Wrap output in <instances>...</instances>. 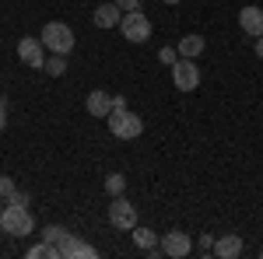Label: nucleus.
<instances>
[{"instance_id": "nucleus-30", "label": "nucleus", "mask_w": 263, "mask_h": 259, "mask_svg": "<svg viewBox=\"0 0 263 259\" xmlns=\"http://www.w3.org/2000/svg\"><path fill=\"white\" fill-rule=\"evenodd\" d=\"M260 256H263V252H260Z\"/></svg>"}, {"instance_id": "nucleus-5", "label": "nucleus", "mask_w": 263, "mask_h": 259, "mask_svg": "<svg viewBox=\"0 0 263 259\" xmlns=\"http://www.w3.org/2000/svg\"><path fill=\"white\" fill-rule=\"evenodd\" d=\"M109 224L120 228V231H134L137 228V207L126 196H112V203H109Z\"/></svg>"}, {"instance_id": "nucleus-29", "label": "nucleus", "mask_w": 263, "mask_h": 259, "mask_svg": "<svg viewBox=\"0 0 263 259\" xmlns=\"http://www.w3.org/2000/svg\"><path fill=\"white\" fill-rule=\"evenodd\" d=\"M0 217H4V207H0Z\"/></svg>"}, {"instance_id": "nucleus-25", "label": "nucleus", "mask_w": 263, "mask_h": 259, "mask_svg": "<svg viewBox=\"0 0 263 259\" xmlns=\"http://www.w3.org/2000/svg\"><path fill=\"white\" fill-rule=\"evenodd\" d=\"M4 126H7V98H0V133H4Z\"/></svg>"}, {"instance_id": "nucleus-15", "label": "nucleus", "mask_w": 263, "mask_h": 259, "mask_svg": "<svg viewBox=\"0 0 263 259\" xmlns=\"http://www.w3.org/2000/svg\"><path fill=\"white\" fill-rule=\"evenodd\" d=\"M203 49H207L203 35H186V39H179V56H186V60H197Z\"/></svg>"}, {"instance_id": "nucleus-1", "label": "nucleus", "mask_w": 263, "mask_h": 259, "mask_svg": "<svg viewBox=\"0 0 263 259\" xmlns=\"http://www.w3.org/2000/svg\"><path fill=\"white\" fill-rule=\"evenodd\" d=\"M42 46L49 49V53H60V56H70V49H74V28L67 25V21H49V25H42Z\"/></svg>"}, {"instance_id": "nucleus-23", "label": "nucleus", "mask_w": 263, "mask_h": 259, "mask_svg": "<svg viewBox=\"0 0 263 259\" xmlns=\"http://www.w3.org/2000/svg\"><path fill=\"white\" fill-rule=\"evenodd\" d=\"M7 203H11V207H28V193H21V189H14Z\"/></svg>"}, {"instance_id": "nucleus-24", "label": "nucleus", "mask_w": 263, "mask_h": 259, "mask_svg": "<svg viewBox=\"0 0 263 259\" xmlns=\"http://www.w3.org/2000/svg\"><path fill=\"white\" fill-rule=\"evenodd\" d=\"M112 4H116L120 11H137V4H141V0H112Z\"/></svg>"}, {"instance_id": "nucleus-16", "label": "nucleus", "mask_w": 263, "mask_h": 259, "mask_svg": "<svg viewBox=\"0 0 263 259\" xmlns=\"http://www.w3.org/2000/svg\"><path fill=\"white\" fill-rule=\"evenodd\" d=\"M28 256H32V259H63L60 256V245H49V242H42V238H39V245L28 249Z\"/></svg>"}, {"instance_id": "nucleus-11", "label": "nucleus", "mask_w": 263, "mask_h": 259, "mask_svg": "<svg viewBox=\"0 0 263 259\" xmlns=\"http://www.w3.org/2000/svg\"><path fill=\"white\" fill-rule=\"evenodd\" d=\"M84 109L95 116V119H109V112H112V95H105V91H91L88 98H84Z\"/></svg>"}, {"instance_id": "nucleus-9", "label": "nucleus", "mask_w": 263, "mask_h": 259, "mask_svg": "<svg viewBox=\"0 0 263 259\" xmlns=\"http://www.w3.org/2000/svg\"><path fill=\"white\" fill-rule=\"evenodd\" d=\"M239 28H242L246 35L260 39V35H263V7H256V4H246L242 11H239Z\"/></svg>"}, {"instance_id": "nucleus-4", "label": "nucleus", "mask_w": 263, "mask_h": 259, "mask_svg": "<svg viewBox=\"0 0 263 259\" xmlns=\"http://www.w3.org/2000/svg\"><path fill=\"white\" fill-rule=\"evenodd\" d=\"M120 28H123V39L126 42H137L141 46V42L151 39V18L144 11H123Z\"/></svg>"}, {"instance_id": "nucleus-12", "label": "nucleus", "mask_w": 263, "mask_h": 259, "mask_svg": "<svg viewBox=\"0 0 263 259\" xmlns=\"http://www.w3.org/2000/svg\"><path fill=\"white\" fill-rule=\"evenodd\" d=\"M214 256L218 259L242 256V238H239V235H221V238H214Z\"/></svg>"}, {"instance_id": "nucleus-7", "label": "nucleus", "mask_w": 263, "mask_h": 259, "mask_svg": "<svg viewBox=\"0 0 263 259\" xmlns=\"http://www.w3.org/2000/svg\"><path fill=\"white\" fill-rule=\"evenodd\" d=\"M158 245H162V256H168V259H182V256H190V252H193V242H190V235H186V231H179V228L165 231Z\"/></svg>"}, {"instance_id": "nucleus-14", "label": "nucleus", "mask_w": 263, "mask_h": 259, "mask_svg": "<svg viewBox=\"0 0 263 259\" xmlns=\"http://www.w3.org/2000/svg\"><path fill=\"white\" fill-rule=\"evenodd\" d=\"M120 18H123V11L116 4H99L95 7V25L99 28H120Z\"/></svg>"}, {"instance_id": "nucleus-3", "label": "nucleus", "mask_w": 263, "mask_h": 259, "mask_svg": "<svg viewBox=\"0 0 263 259\" xmlns=\"http://www.w3.org/2000/svg\"><path fill=\"white\" fill-rule=\"evenodd\" d=\"M109 133L120 140H137L144 133V119L137 112H130V109H116V112H109Z\"/></svg>"}, {"instance_id": "nucleus-18", "label": "nucleus", "mask_w": 263, "mask_h": 259, "mask_svg": "<svg viewBox=\"0 0 263 259\" xmlns=\"http://www.w3.org/2000/svg\"><path fill=\"white\" fill-rule=\"evenodd\" d=\"M123 189H126V175H123V172L105 175V193H109V196H123Z\"/></svg>"}, {"instance_id": "nucleus-13", "label": "nucleus", "mask_w": 263, "mask_h": 259, "mask_svg": "<svg viewBox=\"0 0 263 259\" xmlns=\"http://www.w3.org/2000/svg\"><path fill=\"white\" fill-rule=\"evenodd\" d=\"M130 235H134V245H137L141 252H151V256H158V252H162V245H158V235H155L151 228H141V224H137Z\"/></svg>"}, {"instance_id": "nucleus-17", "label": "nucleus", "mask_w": 263, "mask_h": 259, "mask_svg": "<svg viewBox=\"0 0 263 259\" xmlns=\"http://www.w3.org/2000/svg\"><path fill=\"white\" fill-rule=\"evenodd\" d=\"M67 235H70V231H67V228H60V224H46L39 238H42V242H49V245H60Z\"/></svg>"}, {"instance_id": "nucleus-26", "label": "nucleus", "mask_w": 263, "mask_h": 259, "mask_svg": "<svg viewBox=\"0 0 263 259\" xmlns=\"http://www.w3.org/2000/svg\"><path fill=\"white\" fill-rule=\"evenodd\" d=\"M116 109H126V98H123V95H112V112H116Z\"/></svg>"}, {"instance_id": "nucleus-2", "label": "nucleus", "mask_w": 263, "mask_h": 259, "mask_svg": "<svg viewBox=\"0 0 263 259\" xmlns=\"http://www.w3.org/2000/svg\"><path fill=\"white\" fill-rule=\"evenodd\" d=\"M0 228H4V235H11V238H25V235H32L35 231V217L28 214V207H4V217H0Z\"/></svg>"}, {"instance_id": "nucleus-6", "label": "nucleus", "mask_w": 263, "mask_h": 259, "mask_svg": "<svg viewBox=\"0 0 263 259\" xmlns=\"http://www.w3.org/2000/svg\"><path fill=\"white\" fill-rule=\"evenodd\" d=\"M172 84L179 91H197L200 88V67H197V60L179 56V60L172 63Z\"/></svg>"}, {"instance_id": "nucleus-22", "label": "nucleus", "mask_w": 263, "mask_h": 259, "mask_svg": "<svg viewBox=\"0 0 263 259\" xmlns=\"http://www.w3.org/2000/svg\"><path fill=\"white\" fill-rule=\"evenodd\" d=\"M197 252H200V256H211V252H214V235H200V242H197Z\"/></svg>"}, {"instance_id": "nucleus-21", "label": "nucleus", "mask_w": 263, "mask_h": 259, "mask_svg": "<svg viewBox=\"0 0 263 259\" xmlns=\"http://www.w3.org/2000/svg\"><path fill=\"white\" fill-rule=\"evenodd\" d=\"M158 60H162L165 67H172V63L179 60V49H172V46H162V49H158Z\"/></svg>"}, {"instance_id": "nucleus-28", "label": "nucleus", "mask_w": 263, "mask_h": 259, "mask_svg": "<svg viewBox=\"0 0 263 259\" xmlns=\"http://www.w3.org/2000/svg\"><path fill=\"white\" fill-rule=\"evenodd\" d=\"M162 4H182V0H162Z\"/></svg>"}, {"instance_id": "nucleus-27", "label": "nucleus", "mask_w": 263, "mask_h": 259, "mask_svg": "<svg viewBox=\"0 0 263 259\" xmlns=\"http://www.w3.org/2000/svg\"><path fill=\"white\" fill-rule=\"evenodd\" d=\"M256 56H260V60H263V35H260V39H256Z\"/></svg>"}, {"instance_id": "nucleus-20", "label": "nucleus", "mask_w": 263, "mask_h": 259, "mask_svg": "<svg viewBox=\"0 0 263 259\" xmlns=\"http://www.w3.org/2000/svg\"><path fill=\"white\" fill-rule=\"evenodd\" d=\"M14 189H18V186H14V179H11V175H0V203H7Z\"/></svg>"}, {"instance_id": "nucleus-8", "label": "nucleus", "mask_w": 263, "mask_h": 259, "mask_svg": "<svg viewBox=\"0 0 263 259\" xmlns=\"http://www.w3.org/2000/svg\"><path fill=\"white\" fill-rule=\"evenodd\" d=\"M18 56L25 67H32V70H46V46H42V39H35V35H25V39L18 42Z\"/></svg>"}, {"instance_id": "nucleus-10", "label": "nucleus", "mask_w": 263, "mask_h": 259, "mask_svg": "<svg viewBox=\"0 0 263 259\" xmlns=\"http://www.w3.org/2000/svg\"><path fill=\"white\" fill-rule=\"evenodd\" d=\"M60 256L63 259H95L99 252H95V245L81 242L78 235H67V238L60 242Z\"/></svg>"}, {"instance_id": "nucleus-19", "label": "nucleus", "mask_w": 263, "mask_h": 259, "mask_svg": "<svg viewBox=\"0 0 263 259\" xmlns=\"http://www.w3.org/2000/svg\"><path fill=\"white\" fill-rule=\"evenodd\" d=\"M46 74H49V77H63V74H67V56L53 53V56L46 60Z\"/></svg>"}]
</instances>
